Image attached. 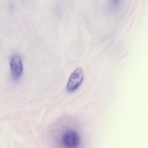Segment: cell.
Wrapping results in <instances>:
<instances>
[{"label": "cell", "mask_w": 148, "mask_h": 148, "mask_svg": "<svg viewBox=\"0 0 148 148\" xmlns=\"http://www.w3.org/2000/svg\"><path fill=\"white\" fill-rule=\"evenodd\" d=\"M84 77V71L81 67H77L72 73L66 85V90L73 92L77 90L83 83Z\"/></svg>", "instance_id": "6da1fadb"}, {"label": "cell", "mask_w": 148, "mask_h": 148, "mask_svg": "<svg viewBox=\"0 0 148 148\" xmlns=\"http://www.w3.org/2000/svg\"><path fill=\"white\" fill-rule=\"evenodd\" d=\"M79 136L74 131H66L62 136V144L65 148H77L79 145Z\"/></svg>", "instance_id": "7a4b0ae2"}, {"label": "cell", "mask_w": 148, "mask_h": 148, "mask_svg": "<svg viewBox=\"0 0 148 148\" xmlns=\"http://www.w3.org/2000/svg\"><path fill=\"white\" fill-rule=\"evenodd\" d=\"M10 67L14 79H19L23 73V66L22 60L19 55L15 54L12 57L10 61Z\"/></svg>", "instance_id": "3957f363"}]
</instances>
